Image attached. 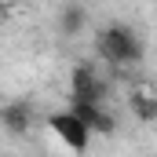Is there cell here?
<instances>
[{"label":"cell","instance_id":"8992f818","mask_svg":"<svg viewBox=\"0 0 157 157\" xmlns=\"http://www.w3.org/2000/svg\"><path fill=\"white\" fill-rule=\"evenodd\" d=\"M59 29L66 37H77L80 29H88V7L84 4H62L59 11Z\"/></svg>","mask_w":157,"mask_h":157},{"label":"cell","instance_id":"6da1fadb","mask_svg":"<svg viewBox=\"0 0 157 157\" xmlns=\"http://www.w3.org/2000/svg\"><path fill=\"white\" fill-rule=\"evenodd\" d=\"M95 48H99V55H102L110 66H117V70L139 66V59H143V37H139L132 26H124V22L106 26V29L99 33V40H95Z\"/></svg>","mask_w":157,"mask_h":157},{"label":"cell","instance_id":"7a4b0ae2","mask_svg":"<svg viewBox=\"0 0 157 157\" xmlns=\"http://www.w3.org/2000/svg\"><path fill=\"white\" fill-rule=\"evenodd\" d=\"M48 128H51V135H59V143H62L70 154H84L88 143H91V128H88L73 110L51 113V117H48Z\"/></svg>","mask_w":157,"mask_h":157},{"label":"cell","instance_id":"5b68a950","mask_svg":"<svg viewBox=\"0 0 157 157\" xmlns=\"http://www.w3.org/2000/svg\"><path fill=\"white\" fill-rule=\"evenodd\" d=\"M128 110H132V117L143 121V124H157V95L146 84H139V88L128 95Z\"/></svg>","mask_w":157,"mask_h":157},{"label":"cell","instance_id":"52a82bcc","mask_svg":"<svg viewBox=\"0 0 157 157\" xmlns=\"http://www.w3.org/2000/svg\"><path fill=\"white\" fill-rule=\"evenodd\" d=\"M0 121H4V128H7L11 135L29 132V102H7V106L0 110Z\"/></svg>","mask_w":157,"mask_h":157},{"label":"cell","instance_id":"277c9868","mask_svg":"<svg viewBox=\"0 0 157 157\" xmlns=\"http://www.w3.org/2000/svg\"><path fill=\"white\" fill-rule=\"evenodd\" d=\"M70 110H73V113L91 128V135H95V132H99V135H110V132H113V117H110L99 102H73Z\"/></svg>","mask_w":157,"mask_h":157},{"label":"cell","instance_id":"3957f363","mask_svg":"<svg viewBox=\"0 0 157 157\" xmlns=\"http://www.w3.org/2000/svg\"><path fill=\"white\" fill-rule=\"evenodd\" d=\"M70 95H73V102H99L102 106L106 80L95 73V66L80 62V66H73V73H70Z\"/></svg>","mask_w":157,"mask_h":157}]
</instances>
